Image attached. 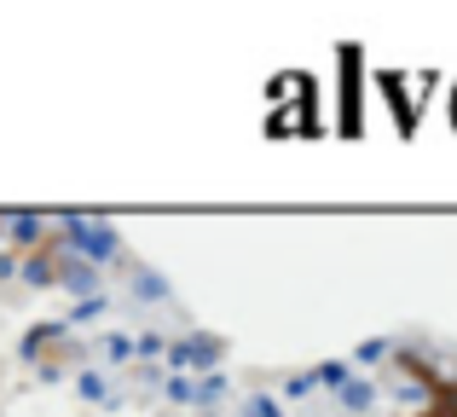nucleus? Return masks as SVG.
Here are the masks:
<instances>
[{"label":"nucleus","instance_id":"nucleus-1","mask_svg":"<svg viewBox=\"0 0 457 417\" xmlns=\"http://www.w3.org/2000/svg\"><path fill=\"white\" fill-rule=\"evenodd\" d=\"M428 388H435V406L423 417H457V383H428Z\"/></svg>","mask_w":457,"mask_h":417}]
</instances>
